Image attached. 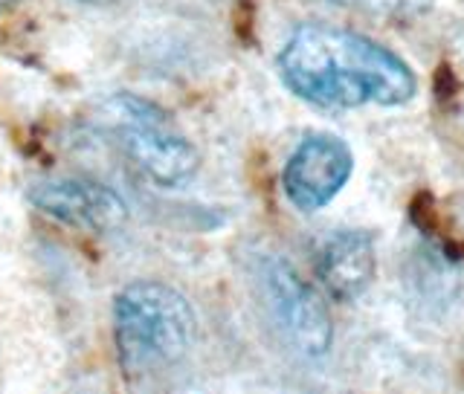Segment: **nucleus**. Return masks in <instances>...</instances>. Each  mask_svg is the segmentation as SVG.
<instances>
[{"mask_svg": "<svg viewBox=\"0 0 464 394\" xmlns=\"http://www.w3.org/2000/svg\"><path fill=\"white\" fill-rule=\"evenodd\" d=\"M14 0H0V9H6V6H12Z\"/></svg>", "mask_w": 464, "mask_h": 394, "instance_id": "9d476101", "label": "nucleus"}, {"mask_svg": "<svg viewBox=\"0 0 464 394\" xmlns=\"http://www.w3.org/2000/svg\"><path fill=\"white\" fill-rule=\"evenodd\" d=\"M258 279L276 325L287 342L308 357H323L331 348V316L314 287L279 255H267L258 264Z\"/></svg>", "mask_w": 464, "mask_h": 394, "instance_id": "20e7f679", "label": "nucleus"}, {"mask_svg": "<svg viewBox=\"0 0 464 394\" xmlns=\"http://www.w3.org/2000/svg\"><path fill=\"white\" fill-rule=\"evenodd\" d=\"M82 4H91V6H111V4H120V0H82Z\"/></svg>", "mask_w": 464, "mask_h": 394, "instance_id": "1a4fd4ad", "label": "nucleus"}, {"mask_svg": "<svg viewBox=\"0 0 464 394\" xmlns=\"http://www.w3.org/2000/svg\"><path fill=\"white\" fill-rule=\"evenodd\" d=\"M334 4L389 21H412L432 9V0H334Z\"/></svg>", "mask_w": 464, "mask_h": 394, "instance_id": "6e6552de", "label": "nucleus"}, {"mask_svg": "<svg viewBox=\"0 0 464 394\" xmlns=\"http://www.w3.org/2000/svg\"><path fill=\"white\" fill-rule=\"evenodd\" d=\"M29 200L47 217L91 235H111L128 224V203L93 178H53L29 188Z\"/></svg>", "mask_w": 464, "mask_h": 394, "instance_id": "39448f33", "label": "nucleus"}, {"mask_svg": "<svg viewBox=\"0 0 464 394\" xmlns=\"http://www.w3.org/2000/svg\"><path fill=\"white\" fill-rule=\"evenodd\" d=\"M352 149L334 134H314L296 145L282 171L287 200L302 212H316L343 192L352 178Z\"/></svg>", "mask_w": 464, "mask_h": 394, "instance_id": "423d86ee", "label": "nucleus"}, {"mask_svg": "<svg viewBox=\"0 0 464 394\" xmlns=\"http://www.w3.org/2000/svg\"><path fill=\"white\" fill-rule=\"evenodd\" d=\"M198 316L178 287L157 279L125 284L113 299V342L128 374L166 371L192 351Z\"/></svg>", "mask_w": 464, "mask_h": 394, "instance_id": "f03ea898", "label": "nucleus"}, {"mask_svg": "<svg viewBox=\"0 0 464 394\" xmlns=\"http://www.w3.org/2000/svg\"><path fill=\"white\" fill-rule=\"evenodd\" d=\"M319 282L340 302H354L374 279V244L360 229L334 232L316 261Z\"/></svg>", "mask_w": 464, "mask_h": 394, "instance_id": "0eeeda50", "label": "nucleus"}, {"mask_svg": "<svg viewBox=\"0 0 464 394\" xmlns=\"http://www.w3.org/2000/svg\"><path fill=\"white\" fill-rule=\"evenodd\" d=\"M279 76L290 93L334 111L403 105L418 91L415 72L401 55L366 35L323 24H304L285 41Z\"/></svg>", "mask_w": 464, "mask_h": 394, "instance_id": "f257e3e1", "label": "nucleus"}, {"mask_svg": "<svg viewBox=\"0 0 464 394\" xmlns=\"http://www.w3.org/2000/svg\"><path fill=\"white\" fill-rule=\"evenodd\" d=\"M120 125V142L134 168L157 186H183L198 174L200 154L178 128L169 122L166 111L140 96L120 93L113 101Z\"/></svg>", "mask_w": 464, "mask_h": 394, "instance_id": "7ed1b4c3", "label": "nucleus"}]
</instances>
